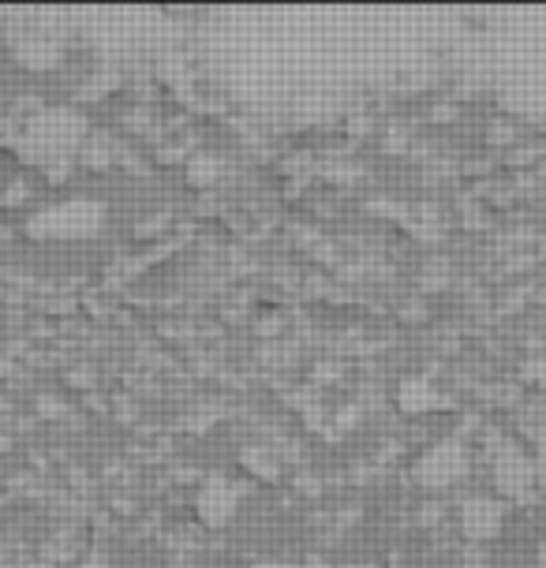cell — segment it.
<instances>
[{"label": "cell", "instance_id": "cell-1", "mask_svg": "<svg viewBox=\"0 0 546 568\" xmlns=\"http://www.w3.org/2000/svg\"><path fill=\"white\" fill-rule=\"evenodd\" d=\"M461 531L468 535L472 542H487L502 531V505L487 501V497H472L461 509Z\"/></svg>", "mask_w": 546, "mask_h": 568}, {"label": "cell", "instance_id": "cell-2", "mask_svg": "<svg viewBox=\"0 0 546 568\" xmlns=\"http://www.w3.org/2000/svg\"><path fill=\"white\" fill-rule=\"evenodd\" d=\"M464 468H468V460H464L461 445H438L431 456H423L419 479L431 486H442V483H453L457 475H464Z\"/></svg>", "mask_w": 546, "mask_h": 568}, {"label": "cell", "instance_id": "cell-3", "mask_svg": "<svg viewBox=\"0 0 546 568\" xmlns=\"http://www.w3.org/2000/svg\"><path fill=\"white\" fill-rule=\"evenodd\" d=\"M494 471H498V486L513 497H524L535 486V479H539V475H535V464L517 449H505L498 456V468Z\"/></svg>", "mask_w": 546, "mask_h": 568}, {"label": "cell", "instance_id": "cell-4", "mask_svg": "<svg viewBox=\"0 0 546 568\" xmlns=\"http://www.w3.org/2000/svg\"><path fill=\"white\" fill-rule=\"evenodd\" d=\"M535 475L546 483V434L539 438V453H535Z\"/></svg>", "mask_w": 546, "mask_h": 568}, {"label": "cell", "instance_id": "cell-5", "mask_svg": "<svg viewBox=\"0 0 546 568\" xmlns=\"http://www.w3.org/2000/svg\"><path fill=\"white\" fill-rule=\"evenodd\" d=\"M461 568H487V561H483L479 554H468V557H464V565H461Z\"/></svg>", "mask_w": 546, "mask_h": 568}, {"label": "cell", "instance_id": "cell-6", "mask_svg": "<svg viewBox=\"0 0 546 568\" xmlns=\"http://www.w3.org/2000/svg\"><path fill=\"white\" fill-rule=\"evenodd\" d=\"M539 568H546V542L539 546Z\"/></svg>", "mask_w": 546, "mask_h": 568}, {"label": "cell", "instance_id": "cell-7", "mask_svg": "<svg viewBox=\"0 0 546 568\" xmlns=\"http://www.w3.org/2000/svg\"><path fill=\"white\" fill-rule=\"evenodd\" d=\"M266 568H285V565H266Z\"/></svg>", "mask_w": 546, "mask_h": 568}, {"label": "cell", "instance_id": "cell-8", "mask_svg": "<svg viewBox=\"0 0 546 568\" xmlns=\"http://www.w3.org/2000/svg\"><path fill=\"white\" fill-rule=\"evenodd\" d=\"M352 568H363V565H352Z\"/></svg>", "mask_w": 546, "mask_h": 568}]
</instances>
